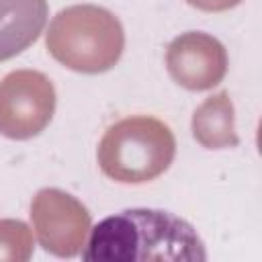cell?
Listing matches in <instances>:
<instances>
[{"mask_svg":"<svg viewBox=\"0 0 262 262\" xmlns=\"http://www.w3.org/2000/svg\"><path fill=\"white\" fill-rule=\"evenodd\" d=\"M227 51L209 33L188 31L174 37L166 49V70L170 78L192 92L211 90L227 74Z\"/></svg>","mask_w":262,"mask_h":262,"instance_id":"cell-6","label":"cell"},{"mask_svg":"<svg viewBox=\"0 0 262 262\" xmlns=\"http://www.w3.org/2000/svg\"><path fill=\"white\" fill-rule=\"evenodd\" d=\"M55 88L37 70H14L0 80V133L31 139L45 131L55 113Z\"/></svg>","mask_w":262,"mask_h":262,"instance_id":"cell-4","label":"cell"},{"mask_svg":"<svg viewBox=\"0 0 262 262\" xmlns=\"http://www.w3.org/2000/svg\"><path fill=\"white\" fill-rule=\"evenodd\" d=\"M239 2L244 0H186V4H190L192 8L205 10V12H223V10L237 6Z\"/></svg>","mask_w":262,"mask_h":262,"instance_id":"cell-10","label":"cell"},{"mask_svg":"<svg viewBox=\"0 0 262 262\" xmlns=\"http://www.w3.org/2000/svg\"><path fill=\"white\" fill-rule=\"evenodd\" d=\"M86 262H203L205 244L182 217L162 209H125L104 217L82 252Z\"/></svg>","mask_w":262,"mask_h":262,"instance_id":"cell-1","label":"cell"},{"mask_svg":"<svg viewBox=\"0 0 262 262\" xmlns=\"http://www.w3.org/2000/svg\"><path fill=\"white\" fill-rule=\"evenodd\" d=\"M55 61L80 74H102L117 66L125 49L121 20L96 4H74L59 10L45 33Z\"/></svg>","mask_w":262,"mask_h":262,"instance_id":"cell-2","label":"cell"},{"mask_svg":"<svg viewBox=\"0 0 262 262\" xmlns=\"http://www.w3.org/2000/svg\"><path fill=\"white\" fill-rule=\"evenodd\" d=\"M31 221L43 250L57 258L78 256L92 225L88 209L59 188H41L33 196Z\"/></svg>","mask_w":262,"mask_h":262,"instance_id":"cell-5","label":"cell"},{"mask_svg":"<svg viewBox=\"0 0 262 262\" xmlns=\"http://www.w3.org/2000/svg\"><path fill=\"white\" fill-rule=\"evenodd\" d=\"M47 14V0H0V61L16 57L35 43Z\"/></svg>","mask_w":262,"mask_h":262,"instance_id":"cell-7","label":"cell"},{"mask_svg":"<svg viewBox=\"0 0 262 262\" xmlns=\"http://www.w3.org/2000/svg\"><path fill=\"white\" fill-rule=\"evenodd\" d=\"M176 156L172 129L149 115L125 117L113 123L98 143V166L121 184H143L162 176Z\"/></svg>","mask_w":262,"mask_h":262,"instance_id":"cell-3","label":"cell"},{"mask_svg":"<svg viewBox=\"0 0 262 262\" xmlns=\"http://www.w3.org/2000/svg\"><path fill=\"white\" fill-rule=\"evenodd\" d=\"M33 256V233L18 219H0V262H27Z\"/></svg>","mask_w":262,"mask_h":262,"instance_id":"cell-9","label":"cell"},{"mask_svg":"<svg viewBox=\"0 0 262 262\" xmlns=\"http://www.w3.org/2000/svg\"><path fill=\"white\" fill-rule=\"evenodd\" d=\"M192 137L207 149H227L239 143L235 131V111L227 90L205 98L192 115Z\"/></svg>","mask_w":262,"mask_h":262,"instance_id":"cell-8","label":"cell"}]
</instances>
